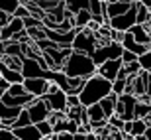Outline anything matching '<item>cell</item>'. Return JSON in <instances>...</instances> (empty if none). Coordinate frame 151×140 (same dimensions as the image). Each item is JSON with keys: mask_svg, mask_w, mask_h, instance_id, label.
Masks as SVG:
<instances>
[{"mask_svg": "<svg viewBox=\"0 0 151 140\" xmlns=\"http://www.w3.org/2000/svg\"><path fill=\"white\" fill-rule=\"evenodd\" d=\"M108 95H112V81L104 79L102 75H92L90 79H86L84 83V89L81 91V103L83 106H92V105H98L100 101H104Z\"/></svg>", "mask_w": 151, "mask_h": 140, "instance_id": "6da1fadb", "label": "cell"}, {"mask_svg": "<svg viewBox=\"0 0 151 140\" xmlns=\"http://www.w3.org/2000/svg\"><path fill=\"white\" fill-rule=\"evenodd\" d=\"M63 73L67 77H81V79H90L92 75L98 73L94 59L86 53H81V51H73L69 59L63 65Z\"/></svg>", "mask_w": 151, "mask_h": 140, "instance_id": "7a4b0ae2", "label": "cell"}, {"mask_svg": "<svg viewBox=\"0 0 151 140\" xmlns=\"http://www.w3.org/2000/svg\"><path fill=\"white\" fill-rule=\"evenodd\" d=\"M98 47V39H96V32H92L90 28H84L77 34L73 42V51H81V53H86V55L92 57V53Z\"/></svg>", "mask_w": 151, "mask_h": 140, "instance_id": "3957f363", "label": "cell"}, {"mask_svg": "<svg viewBox=\"0 0 151 140\" xmlns=\"http://www.w3.org/2000/svg\"><path fill=\"white\" fill-rule=\"evenodd\" d=\"M124 53V45L118 44V42H110L106 45H98L96 51L92 53V59H94L96 67L102 65L104 61H110V59H120Z\"/></svg>", "mask_w": 151, "mask_h": 140, "instance_id": "277c9868", "label": "cell"}, {"mask_svg": "<svg viewBox=\"0 0 151 140\" xmlns=\"http://www.w3.org/2000/svg\"><path fill=\"white\" fill-rule=\"evenodd\" d=\"M137 97L129 95V93H124V95L118 97L116 103V117H120L122 120H135V105H137Z\"/></svg>", "mask_w": 151, "mask_h": 140, "instance_id": "5b68a950", "label": "cell"}, {"mask_svg": "<svg viewBox=\"0 0 151 140\" xmlns=\"http://www.w3.org/2000/svg\"><path fill=\"white\" fill-rule=\"evenodd\" d=\"M45 103L49 105L51 112H67L69 111V105H67V93L63 89H59L57 85L51 83L49 85V93L43 97Z\"/></svg>", "mask_w": 151, "mask_h": 140, "instance_id": "8992f818", "label": "cell"}, {"mask_svg": "<svg viewBox=\"0 0 151 140\" xmlns=\"http://www.w3.org/2000/svg\"><path fill=\"white\" fill-rule=\"evenodd\" d=\"M135 22H137V4H132V8L126 14L110 20V28L118 30V32H129L135 26Z\"/></svg>", "mask_w": 151, "mask_h": 140, "instance_id": "52a82bcc", "label": "cell"}, {"mask_svg": "<svg viewBox=\"0 0 151 140\" xmlns=\"http://www.w3.org/2000/svg\"><path fill=\"white\" fill-rule=\"evenodd\" d=\"M43 28H45V26H43ZM77 34H78L77 28L69 30V32H55V30L45 28V36H47V39L55 42L59 47H73V42H75V38H77Z\"/></svg>", "mask_w": 151, "mask_h": 140, "instance_id": "ba28073f", "label": "cell"}, {"mask_svg": "<svg viewBox=\"0 0 151 140\" xmlns=\"http://www.w3.org/2000/svg\"><path fill=\"white\" fill-rule=\"evenodd\" d=\"M28 112H29V117H32V122L37 124V122H41V120H47V118H49L51 109H49V105L45 103V99L41 97V99H35V101L28 106Z\"/></svg>", "mask_w": 151, "mask_h": 140, "instance_id": "9c48e42d", "label": "cell"}, {"mask_svg": "<svg viewBox=\"0 0 151 140\" xmlns=\"http://www.w3.org/2000/svg\"><path fill=\"white\" fill-rule=\"evenodd\" d=\"M49 81L43 77L39 79H26L24 81V87H26V91H28L29 95H34L35 99H41V97H45L47 93H49Z\"/></svg>", "mask_w": 151, "mask_h": 140, "instance_id": "30bf717a", "label": "cell"}, {"mask_svg": "<svg viewBox=\"0 0 151 140\" xmlns=\"http://www.w3.org/2000/svg\"><path fill=\"white\" fill-rule=\"evenodd\" d=\"M45 71H47V69H45L37 59L24 57V63H22V75H24V79H39V77H43Z\"/></svg>", "mask_w": 151, "mask_h": 140, "instance_id": "8fae6325", "label": "cell"}, {"mask_svg": "<svg viewBox=\"0 0 151 140\" xmlns=\"http://www.w3.org/2000/svg\"><path fill=\"white\" fill-rule=\"evenodd\" d=\"M124 67L122 59H110V61H104L102 65H98V75H102L108 81H116L118 75H120V69Z\"/></svg>", "mask_w": 151, "mask_h": 140, "instance_id": "7c38bea8", "label": "cell"}, {"mask_svg": "<svg viewBox=\"0 0 151 140\" xmlns=\"http://www.w3.org/2000/svg\"><path fill=\"white\" fill-rule=\"evenodd\" d=\"M14 136L18 140H43V134L37 130L35 124H29V126H22V128H12Z\"/></svg>", "mask_w": 151, "mask_h": 140, "instance_id": "4fadbf2b", "label": "cell"}, {"mask_svg": "<svg viewBox=\"0 0 151 140\" xmlns=\"http://www.w3.org/2000/svg\"><path fill=\"white\" fill-rule=\"evenodd\" d=\"M0 77L4 79L6 83L10 85H16V83H24L26 79H24L22 71H16V69H10L8 65H6L2 59H0Z\"/></svg>", "mask_w": 151, "mask_h": 140, "instance_id": "5bb4252c", "label": "cell"}, {"mask_svg": "<svg viewBox=\"0 0 151 140\" xmlns=\"http://www.w3.org/2000/svg\"><path fill=\"white\" fill-rule=\"evenodd\" d=\"M122 45H124V50H128V51H132V53H135L137 57H139V55H143V53H147V51L151 50L149 45H141V44H137V42L134 39V36L129 34V32H126Z\"/></svg>", "mask_w": 151, "mask_h": 140, "instance_id": "9a60e30c", "label": "cell"}, {"mask_svg": "<svg viewBox=\"0 0 151 140\" xmlns=\"http://www.w3.org/2000/svg\"><path fill=\"white\" fill-rule=\"evenodd\" d=\"M129 34L134 36V39L141 45H149L151 47V32L147 30L145 24H135L134 28L129 30Z\"/></svg>", "mask_w": 151, "mask_h": 140, "instance_id": "2e32d148", "label": "cell"}, {"mask_svg": "<svg viewBox=\"0 0 151 140\" xmlns=\"http://www.w3.org/2000/svg\"><path fill=\"white\" fill-rule=\"evenodd\" d=\"M24 109H18V106H8L4 103H0V117L2 120H10V122H16V118L20 117V112Z\"/></svg>", "mask_w": 151, "mask_h": 140, "instance_id": "e0dca14e", "label": "cell"}, {"mask_svg": "<svg viewBox=\"0 0 151 140\" xmlns=\"http://www.w3.org/2000/svg\"><path fill=\"white\" fill-rule=\"evenodd\" d=\"M129 8H132V4H126V2H108V20L126 14Z\"/></svg>", "mask_w": 151, "mask_h": 140, "instance_id": "ac0fdd59", "label": "cell"}, {"mask_svg": "<svg viewBox=\"0 0 151 140\" xmlns=\"http://www.w3.org/2000/svg\"><path fill=\"white\" fill-rule=\"evenodd\" d=\"M116 103H118V95H116V93H112V95H108L106 99H104V101H100L102 111H104V114H106L108 118L116 114Z\"/></svg>", "mask_w": 151, "mask_h": 140, "instance_id": "d6986e66", "label": "cell"}, {"mask_svg": "<svg viewBox=\"0 0 151 140\" xmlns=\"http://www.w3.org/2000/svg\"><path fill=\"white\" fill-rule=\"evenodd\" d=\"M92 22V14L90 10H81L78 14H75V28L81 32V30L88 28V24Z\"/></svg>", "mask_w": 151, "mask_h": 140, "instance_id": "ffe728a7", "label": "cell"}, {"mask_svg": "<svg viewBox=\"0 0 151 140\" xmlns=\"http://www.w3.org/2000/svg\"><path fill=\"white\" fill-rule=\"evenodd\" d=\"M63 2H65V6L71 14H78L81 10H88V4H90V0H63Z\"/></svg>", "mask_w": 151, "mask_h": 140, "instance_id": "44dd1931", "label": "cell"}, {"mask_svg": "<svg viewBox=\"0 0 151 140\" xmlns=\"http://www.w3.org/2000/svg\"><path fill=\"white\" fill-rule=\"evenodd\" d=\"M86 79L81 77H69V87H67V95H81V91L84 89Z\"/></svg>", "mask_w": 151, "mask_h": 140, "instance_id": "7402d4cb", "label": "cell"}, {"mask_svg": "<svg viewBox=\"0 0 151 140\" xmlns=\"http://www.w3.org/2000/svg\"><path fill=\"white\" fill-rule=\"evenodd\" d=\"M22 0H0V10L6 12L8 16H14V12L18 10V6H22Z\"/></svg>", "mask_w": 151, "mask_h": 140, "instance_id": "603a6c76", "label": "cell"}, {"mask_svg": "<svg viewBox=\"0 0 151 140\" xmlns=\"http://www.w3.org/2000/svg\"><path fill=\"white\" fill-rule=\"evenodd\" d=\"M149 128V124H147L145 118H135L134 120V126H132V136H141V134H145V130Z\"/></svg>", "mask_w": 151, "mask_h": 140, "instance_id": "cb8c5ba5", "label": "cell"}, {"mask_svg": "<svg viewBox=\"0 0 151 140\" xmlns=\"http://www.w3.org/2000/svg\"><path fill=\"white\" fill-rule=\"evenodd\" d=\"M151 22V12L147 10V6L137 2V22L135 24H149Z\"/></svg>", "mask_w": 151, "mask_h": 140, "instance_id": "d4e9b609", "label": "cell"}, {"mask_svg": "<svg viewBox=\"0 0 151 140\" xmlns=\"http://www.w3.org/2000/svg\"><path fill=\"white\" fill-rule=\"evenodd\" d=\"M2 61L8 65L10 69H16V71H22V63H24V57H14V55H4Z\"/></svg>", "mask_w": 151, "mask_h": 140, "instance_id": "484cf974", "label": "cell"}, {"mask_svg": "<svg viewBox=\"0 0 151 140\" xmlns=\"http://www.w3.org/2000/svg\"><path fill=\"white\" fill-rule=\"evenodd\" d=\"M29 124H34L32 122V117H29L28 109H24V111L20 112V117L16 118V122H14V128H22V126H29Z\"/></svg>", "mask_w": 151, "mask_h": 140, "instance_id": "4316f807", "label": "cell"}, {"mask_svg": "<svg viewBox=\"0 0 151 140\" xmlns=\"http://www.w3.org/2000/svg\"><path fill=\"white\" fill-rule=\"evenodd\" d=\"M126 87H128V79L118 77L116 81L112 83V93H116V95L120 97V95H124V93H126Z\"/></svg>", "mask_w": 151, "mask_h": 140, "instance_id": "83f0119b", "label": "cell"}, {"mask_svg": "<svg viewBox=\"0 0 151 140\" xmlns=\"http://www.w3.org/2000/svg\"><path fill=\"white\" fill-rule=\"evenodd\" d=\"M137 61H139V65H141V71L151 73V50L147 51V53H143V55L137 57Z\"/></svg>", "mask_w": 151, "mask_h": 140, "instance_id": "f1b7e54d", "label": "cell"}, {"mask_svg": "<svg viewBox=\"0 0 151 140\" xmlns=\"http://www.w3.org/2000/svg\"><path fill=\"white\" fill-rule=\"evenodd\" d=\"M35 126H37V130L41 132V134H43V138H45V136L55 134V132H53V124H51L49 120H41V122H37Z\"/></svg>", "mask_w": 151, "mask_h": 140, "instance_id": "f546056e", "label": "cell"}, {"mask_svg": "<svg viewBox=\"0 0 151 140\" xmlns=\"http://www.w3.org/2000/svg\"><path fill=\"white\" fill-rule=\"evenodd\" d=\"M124 124H126V120H122V118H120V117H116V114L108 118V126H110L112 130H118V132H124Z\"/></svg>", "mask_w": 151, "mask_h": 140, "instance_id": "4dcf8cb0", "label": "cell"}, {"mask_svg": "<svg viewBox=\"0 0 151 140\" xmlns=\"http://www.w3.org/2000/svg\"><path fill=\"white\" fill-rule=\"evenodd\" d=\"M88 10H90L92 16H102V12H104V2H100V0H90Z\"/></svg>", "mask_w": 151, "mask_h": 140, "instance_id": "1f68e13d", "label": "cell"}, {"mask_svg": "<svg viewBox=\"0 0 151 140\" xmlns=\"http://www.w3.org/2000/svg\"><path fill=\"white\" fill-rule=\"evenodd\" d=\"M24 26H26V30L43 28V20H41V18H35V16H28L26 20H24Z\"/></svg>", "mask_w": 151, "mask_h": 140, "instance_id": "d6a6232c", "label": "cell"}, {"mask_svg": "<svg viewBox=\"0 0 151 140\" xmlns=\"http://www.w3.org/2000/svg\"><path fill=\"white\" fill-rule=\"evenodd\" d=\"M6 93H8L10 97H20V95H26L28 91H26V87H24V83H16V85H10Z\"/></svg>", "mask_w": 151, "mask_h": 140, "instance_id": "836d02e7", "label": "cell"}, {"mask_svg": "<svg viewBox=\"0 0 151 140\" xmlns=\"http://www.w3.org/2000/svg\"><path fill=\"white\" fill-rule=\"evenodd\" d=\"M28 16H32V14H29V8H28L26 4L18 6V10L14 12V18H20V20H26Z\"/></svg>", "mask_w": 151, "mask_h": 140, "instance_id": "e575fe53", "label": "cell"}, {"mask_svg": "<svg viewBox=\"0 0 151 140\" xmlns=\"http://www.w3.org/2000/svg\"><path fill=\"white\" fill-rule=\"evenodd\" d=\"M122 63L124 65H128V63H134V61H137V55L135 53H132V51H128V50H124V53H122Z\"/></svg>", "mask_w": 151, "mask_h": 140, "instance_id": "d590c367", "label": "cell"}, {"mask_svg": "<svg viewBox=\"0 0 151 140\" xmlns=\"http://www.w3.org/2000/svg\"><path fill=\"white\" fill-rule=\"evenodd\" d=\"M67 105L69 109H77V106H83V103H81L78 95H67Z\"/></svg>", "mask_w": 151, "mask_h": 140, "instance_id": "8d00e7d4", "label": "cell"}, {"mask_svg": "<svg viewBox=\"0 0 151 140\" xmlns=\"http://www.w3.org/2000/svg\"><path fill=\"white\" fill-rule=\"evenodd\" d=\"M0 140H18L16 136H14V132L8 128H0Z\"/></svg>", "mask_w": 151, "mask_h": 140, "instance_id": "74e56055", "label": "cell"}, {"mask_svg": "<svg viewBox=\"0 0 151 140\" xmlns=\"http://www.w3.org/2000/svg\"><path fill=\"white\" fill-rule=\"evenodd\" d=\"M14 16H8V14H6V12H2L0 10V28H6V26H8V24H10V20Z\"/></svg>", "mask_w": 151, "mask_h": 140, "instance_id": "f35d334b", "label": "cell"}, {"mask_svg": "<svg viewBox=\"0 0 151 140\" xmlns=\"http://www.w3.org/2000/svg\"><path fill=\"white\" fill-rule=\"evenodd\" d=\"M8 87H10V83H6L4 79L0 77V95H4L6 91H8Z\"/></svg>", "mask_w": 151, "mask_h": 140, "instance_id": "ab89813d", "label": "cell"}, {"mask_svg": "<svg viewBox=\"0 0 151 140\" xmlns=\"http://www.w3.org/2000/svg\"><path fill=\"white\" fill-rule=\"evenodd\" d=\"M59 140H75V134H71V132H59Z\"/></svg>", "mask_w": 151, "mask_h": 140, "instance_id": "60d3db41", "label": "cell"}, {"mask_svg": "<svg viewBox=\"0 0 151 140\" xmlns=\"http://www.w3.org/2000/svg\"><path fill=\"white\" fill-rule=\"evenodd\" d=\"M75 140H86V134H83V132H77V134H75Z\"/></svg>", "mask_w": 151, "mask_h": 140, "instance_id": "b9f144b4", "label": "cell"}, {"mask_svg": "<svg viewBox=\"0 0 151 140\" xmlns=\"http://www.w3.org/2000/svg\"><path fill=\"white\" fill-rule=\"evenodd\" d=\"M145 136H147V140H151V126L145 130Z\"/></svg>", "mask_w": 151, "mask_h": 140, "instance_id": "7bdbcfd3", "label": "cell"}, {"mask_svg": "<svg viewBox=\"0 0 151 140\" xmlns=\"http://www.w3.org/2000/svg\"><path fill=\"white\" fill-rule=\"evenodd\" d=\"M135 140H147V136H145V134H141V136H135Z\"/></svg>", "mask_w": 151, "mask_h": 140, "instance_id": "ee69618b", "label": "cell"}, {"mask_svg": "<svg viewBox=\"0 0 151 140\" xmlns=\"http://www.w3.org/2000/svg\"><path fill=\"white\" fill-rule=\"evenodd\" d=\"M145 120H147V124H149V126H151V114H149V117L145 118Z\"/></svg>", "mask_w": 151, "mask_h": 140, "instance_id": "f6af8a7d", "label": "cell"}, {"mask_svg": "<svg viewBox=\"0 0 151 140\" xmlns=\"http://www.w3.org/2000/svg\"><path fill=\"white\" fill-rule=\"evenodd\" d=\"M149 103H151V91H149Z\"/></svg>", "mask_w": 151, "mask_h": 140, "instance_id": "bcb514c9", "label": "cell"}, {"mask_svg": "<svg viewBox=\"0 0 151 140\" xmlns=\"http://www.w3.org/2000/svg\"><path fill=\"white\" fill-rule=\"evenodd\" d=\"M110 2H120V0H110Z\"/></svg>", "mask_w": 151, "mask_h": 140, "instance_id": "7dc6e473", "label": "cell"}, {"mask_svg": "<svg viewBox=\"0 0 151 140\" xmlns=\"http://www.w3.org/2000/svg\"><path fill=\"white\" fill-rule=\"evenodd\" d=\"M100 2H110V0H100Z\"/></svg>", "mask_w": 151, "mask_h": 140, "instance_id": "c3c4849f", "label": "cell"}, {"mask_svg": "<svg viewBox=\"0 0 151 140\" xmlns=\"http://www.w3.org/2000/svg\"><path fill=\"white\" fill-rule=\"evenodd\" d=\"M0 126H2V117H0Z\"/></svg>", "mask_w": 151, "mask_h": 140, "instance_id": "681fc988", "label": "cell"}, {"mask_svg": "<svg viewBox=\"0 0 151 140\" xmlns=\"http://www.w3.org/2000/svg\"><path fill=\"white\" fill-rule=\"evenodd\" d=\"M0 34H2V28H0Z\"/></svg>", "mask_w": 151, "mask_h": 140, "instance_id": "f907efd6", "label": "cell"}]
</instances>
